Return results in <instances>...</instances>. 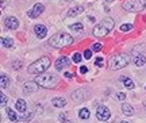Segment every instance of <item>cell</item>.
I'll return each mask as SVG.
<instances>
[{
  "label": "cell",
  "mask_w": 146,
  "mask_h": 123,
  "mask_svg": "<svg viewBox=\"0 0 146 123\" xmlns=\"http://www.w3.org/2000/svg\"><path fill=\"white\" fill-rule=\"evenodd\" d=\"M50 57L47 56H43L41 58H38V61L33 62L30 66L27 68V72L31 73V74H36V76H39L42 74L43 72H46L49 66H50Z\"/></svg>",
  "instance_id": "6da1fadb"
},
{
  "label": "cell",
  "mask_w": 146,
  "mask_h": 123,
  "mask_svg": "<svg viewBox=\"0 0 146 123\" xmlns=\"http://www.w3.org/2000/svg\"><path fill=\"white\" fill-rule=\"evenodd\" d=\"M72 43H73V37H70L69 34H66V33L54 34V35L50 37V39H49V45L52 47H56V49L70 46Z\"/></svg>",
  "instance_id": "7a4b0ae2"
},
{
  "label": "cell",
  "mask_w": 146,
  "mask_h": 123,
  "mask_svg": "<svg viewBox=\"0 0 146 123\" xmlns=\"http://www.w3.org/2000/svg\"><path fill=\"white\" fill-rule=\"evenodd\" d=\"M114 19H111V18H104L102 22H99L98 25L95 26L94 29V37H106L110 31L114 29Z\"/></svg>",
  "instance_id": "3957f363"
},
{
  "label": "cell",
  "mask_w": 146,
  "mask_h": 123,
  "mask_svg": "<svg viewBox=\"0 0 146 123\" xmlns=\"http://www.w3.org/2000/svg\"><path fill=\"white\" fill-rule=\"evenodd\" d=\"M127 64H129V57L126 54H120L119 53V54H114L110 58L108 62H107V66L111 70H118V69L127 66Z\"/></svg>",
  "instance_id": "277c9868"
},
{
  "label": "cell",
  "mask_w": 146,
  "mask_h": 123,
  "mask_svg": "<svg viewBox=\"0 0 146 123\" xmlns=\"http://www.w3.org/2000/svg\"><path fill=\"white\" fill-rule=\"evenodd\" d=\"M35 81L43 88H54L58 84V78L52 73H42L39 76H36Z\"/></svg>",
  "instance_id": "5b68a950"
},
{
  "label": "cell",
  "mask_w": 146,
  "mask_h": 123,
  "mask_svg": "<svg viewBox=\"0 0 146 123\" xmlns=\"http://www.w3.org/2000/svg\"><path fill=\"white\" fill-rule=\"evenodd\" d=\"M122 7L129 12H141L146 8V0H126Z\"/></svg>",
  "instance_id": "8992f818"
},
{
  "label": "cell",
  "mask_w": 146,
  "mask_h": 123,
  "mask_svg": "<svg viewBox=\"0 0 146 123\" xmlns=\"http://www.w3.org/2000/svg\"><path fill=\"white\" fill-rule=\"evenodd\" d=\"M110 116H111V112H110V110L106 106H99L98 107V111H96V118L102 120V122H106V120H108Z\"/></svg>",
  "instance_id": "52a82bcc"
},
{
  "label": "cell",
  "mask_w": 146,
  "mask_h": 123,
  "mask_svg": "<svg viewBox=\"0 0 146 123\" xmlns=\"http://www.w3.org/2000/svg\"><path fill=\"white\" fill-rule=\"evenodd\" d=\"M45 11V7H43V4H35L34 7H33V10H30V11H27V15L30 16L31 19H34V18H38V16L41 15L42 12Z\"/></svg>",
  "instance_id": "ba28073f"
},
{
  "label": "cell",
  "mask_w": 146,
  "mask_h": 123,
  "mask_svg": "<svg viewBox=\"0 0 146 123\" xmlns=\"http://www.w3.org/2000/svg\"><path fill=\"white\" fill-rule=\"evenodd\" d=\"M4 26L7 27V29H10V30H16V29H18V26H19V21H18L16 18H14V16L5 18Z\"/></svg>",
  "instance_id": "9c48e42d"
},
{
  "label": "cell",
  "mask_w": 146,
  "mask_h": 123,
  "mask_svg": "<svg viewBox=\"0 0 146 123\" xmlns=\"http://www.w3.org/2000/svg\"><path fill=\"white\" fill-rule=\"evenodd\" d=\"M69 64H70V60H69L68 57H65V56L60 57V58H57V61H56V69L61 70L65 66H69Z\"/></svg>",
  "instance_id": "30bf717a"
},
{
  "label": "cell",
  "mask_w": 146,
  "mask_h": 123,
  "mask_svg": "<svg viewBox=\"0 0 146 123\" xmlns=\"http://www.w3.org/2000/svg\"><path fill=\"white\" fill-rule=\"evenodd\" d=\"M38 82L36 81H27L23 84V89H25V93H31V92H35V91H38Z\"/></svg>",
  "instance_id": "8fae6325"
},
{
  "label": "cell",
  "mask_w": 146,
  "mask_h": 123,
  "mask_svg": "<svg viewBox=\"0 0 146 123\" xmlns=\"http://www.w3.org/2000/svg\"><path fill=\"white\" fill-rule=\"evenodd\" d=\"M34 33H35V35L38 37L39 39H42V38H45V37H46L47 29L43 25H36L35 27H34Z\"/></svg>",
  "instance_id": "7c38bea8"
},
{
  "label": "cell",
  "mask_w": 146,
  "mask_h": 123,
  "mask_svg": "<svg viewBox=\"0 0 146 123\" xmlns=\"http://www.w3.org/2000/svg\"><path fill=\"white\" fill-rule=\"evenodd\" d=\"M87 96H88V93L85 92L84 89H78L72 95V99L74 102H83L84 99H87Z\"/></svg>",
  "instance_id": "4fadbf2b"
},
{
  "label": "cell",
  "mask_w": 146,
  "mask_h": 123,
  "mask_svg": "<svg viewBox=\"0 0 146 123\" xmlns=\"http://www.w3.org/2000/svg\"><path fill=\"white\" fill-rule=\"evenodd\" d=\"M83 12H84L83 5H74V7H72V8L68 11V15L69 16H78V15H81Z\"/></svg>",
  "instance_id": "5bb4252c"
},
{
  "label": "cell",
  "mask_w": 146,
  "mask_h": 123,
  "mask_svg": "<svg viewBox=\"0 0 146 123\" xmlns=\"http://www.w3.org/2000/svg\"><path fill=\"white\" fill-rule=\"evenodd\" d=\"M134 64L137 66H142L143 64L146 62V56L145 54H138V53H134Z\"/></svg>",
  "instance_id": "9a60e30c"
},
{
  "label": "cell",
  "mask_w": 146,
  "mask_h": 123,
  "mask_svg": "<svg viewBox=\"0 0 146 123\" xmlns=\"http://www.w3.org/2000/svg\"><path fill=\"white\" fill-rule=\"evenodd\" d=\"M15 107H16V110L19 111V112H26V108H27V106H26V102L23 100V99H19L18 102H16V104H15Z\"/></svg>",
  "instance_id": "2e32d148"
},
{
  "label": "cell",
  "mask_w": 146,
  "mask_h": 123,
  "mask_svg": "<svg viewBox=\"0 0 146 123\" xmlns=\"http://www.w3.org/2000/svg\"><path fill=\"white\" fill-rule=\"evenodd\" d=\"M52 103L54 107H65L66 106V100L64 98H54L52 100Z\"/></svg>",
  "instance_id": "e0dca14e"
},
{
  "label": "cell",
  "mask_w": 146,
  "mask_h": 123,
  "mask_svg": "<svg viewBox=\"0 0 146 123\" xmlns=\"http://www.w3.org/2000/svg\"><path fill=\"white\" fill-rule=\"evenodd\" d=\"M5 111H7V115H8V118L11 119V122H18V120H21V118L16 115V112L15 111H12L11 108H7Z\"/></svg>",
  "instance_id": "ac0fdd59"
},
{
  "label": "cell",
  "mask_w": 146,
  "mask_h": 123,
  "mask_svg": "<svg viewBox=\"0 0 146 123\" xmlns=\"http://www.w3.org/2000/svg\"><path fill=\"white\" fill-rule=\"evenodd\" d=\"M12 45H14V41H12L11 38H8V37H3V38H1V46L3 47L10 49V47H12Z\"/></svg>",
  "instance_id": "d6986e66"
},
{
  "label": "cell",
  "mask_w": 146,
  "mask_h": 123,
  "mask_svg": "<svg viewBox=\"0 0 146 123\" xmlns=\"http://www.w3.org/2000/svg\"><path fill=\"white\" fill-rule=\"evenodd\" d=\"M120 80H122V84H123L126 88H129V89H133V88H134V82H133L131 78H129V77H122Z\"/></svg>",
  "instance_id": "ffe728a7"
},
{
  "label": "cell",
  "mask_w": 146,
  "mask_h": 123,
  "mask_svg": "<svg viewBox=\"0 0 146 123\" xmlns=\"http://www.w3.org/2000/svg\"><path fill=\"white\" fill-rule=\"evenodd\" d=\"M122 111H123V114H126V115H133V112H134L133 107H131L130 104H127V103H123V104H122Z\"/></svg>",
  "instance_id": "44dd1931"
},
{
  "label": "cell",
  "mask_w": 146,
  "mask_h": 123,
  "mask_svg": "<svg viewBox=\"0 0 146 123\" xmlns=\"http://www.w3.org/2000/svg\"><path fill=\"white\" fill-rule=\"evenodd\" d=\"M89 115H91V114H89L88 108H81V110H80V112H78V116H80L81 119H88Z\"/></svg>",
  "instance_id": "7402d4cb"
},
{
  "label": "cell",
  "mask_w": 146,
  "mask_h": 123,
  "mask_svg": "<svg viewBox=\"0 0 146 123\" xmlns=\"http://www.w3.org/2000/svg\"><path fill=\"white\" fill-rule=\"evenodd\" d=\"M60 122H62V123H72V120L68 118V112H61V114H60Z\"/></svg>",
  "instance_id": "603a6c76"
},
{
  "label": "cell",
  "mask_w": 146,
  "mask_h": 123,
  "mask_svg": "<svg viewBox=\"0 0 146 123\" xmlns=\"http://www.w3.org/2000/svg\"><path fill=\"white\" fill-rule=\"evenodd\" d=\"M1 88H7L8 87V84H10V78L8 76H5V74H1Z\"/></svg>",
  "instance_id": "cb8c5ba5"
},
{
  "label": "cell",
  "mask_w": 146,
  "mask_h": 123,
  "mask_svg": "<svg viewBox=\"0 0 146 123\" xmlns=\"http://www.w3.org/2000/svg\"><path fill=\"white\" fill-rule=\"evenodd\" d=\"M33 118V112H23V115L21 116V120L22 122H29V120H31Z\"/></svg>",
  "instance_id": "d4e9b609"
},
{
  "label": "cell",
  "mask_w": 146,
  "mask_h": 123,
  "mask_svg": "<svg viewBox=\"0 0 146 123\" xmlns=\"http://www.w3.org/2000/svg\"><path fill=\"white\" fill-rule=\"evenodd\" d=\"M69 29L73 31H80V30H83V25H81V23H74V25L69 26Z\"/></svg>",
  "instance_id": "484cf974"
},
{
  "label": "cell",
  "mask_w": 146,
  "mask_h": 123,
  "mask_svg": "<svg viewBox=\"0 0 146 123\" xmlns=\"http://www.w3.org/2000/svg\"><path fill=\"white\" fill-rule=\"evenodd\" d=\"M133 27H134V26L130 25V23H127V25H122V26H120V31H123V33H126V31L133 30Z\"/></svg>",
  "instance_id": "4316f807"
},
{
  "label": "cell",
  "mask_w": 146,
  "mask_h": 123,
  "mask_svg": "<svg viewBox=\"0 0 146 123\" xmlns=\"http://www.w3.org/2000/svg\"><path fill=\"white\" fill-rule=\"evenodd\" d=\"M81 60H83L81 54H80V53H74V56H73V62L78 64V62H81Z\"/></svg>",
  "instance_id": "83f0119b"
},
{
  "label": "cell",
  "mask_w": 146,
  "mask_h": 123,
  "mask_svg": "<svg viewBox=\"0 0 146 123\" xmlns=\"http://www.w3.org/2000/svg\"><path fill=\"white\" fill-rule=\"evenodd\" d=\"M83 57H84V58H85V60H89V58L92 57V50H91V49H87V50L84 51Z\"/></svg>",
  "instance_id": "f1b7e54d"
},
{
  "label": "cell",
  "mask_w": 146,
  "mask_h": 123,
  "mask_svg": "<svg viewBox=\"0 0 146 123\" xmlns=\"http://www.w3.org/2000/svg\"><path fill=\"white\" fill-rule=\"evenodd\" d=\"M102 43H94V45H92V49H91V50L92 51H100L102 50Z\"/></svg>",
  "instance_id": "f546056e"
},
{
  "label": "cell",
  "mask_w": 146,
  "mask_h": 123,
  "mask_svg": "<svg viewBox=\"0 0 146 123\" xmlns=\"http://www.w3.org/2000/svg\"><path fill=\"white\" fill-rule=\"evenodd\" d=\"M12 68H14V69H21L22 68V61H14L12 62Z\"/></svg>",
  "instance_id": "4dcf8cb0"
},
{
  "label": "cell",
  "mask_w": 146,
  "mask_h": 123,
  "mask_svg": "<svg viewBox=\"0 0 146 123\" xmlns=\"http://www.w3.org/2000/svg\"><path fill=\"white\" fill-rule=\"evenodd\" d=\"M78 72L81 73V74H85V73L88 72V68H87V66H84V65H83V66H80V68H78Z\"/></svg>",
  "instance_id": "1f68e13d"
},
{
  "label": "cell",
  "mask_w": 146,
  "mask_h": 123,
  "mask_svg": "<svg viewBox=\"0 0 146 123\" xmlns=\"http://www.w3.org/2000/svg\"><path fill=\"white\" fill-rule=\"evenodd\" d=\"M95 64H96V66H103V58H102V57H98Z\"/></svg>",
  "instance_id": "d6a6232c"
},
{
  "label": "cell",
  "mask_w": 146,
  "mask_h": 123,
  "mask_svg": "<svg viewBox=\"0 0 146 123\" xmlns=\"http://www.w3.org/2000/svg\"><path fill=\"white\" fill-rule=\"evenodd\" d=\"M7 102H8V100H7V98L4 96V93H1V107H4L5 104H7Z\"/></svg>",
  "instance_id": "836d02e7"
},
{
  "label": "cell",
  "mask_w": 146,
  "mask_h": 123,
  "mask_svg": "<svg viewBox=\"0 0 146 123\" xmlns=\"http://www.w3.org/2000/svg\"><path fill=\"white\" fill-rule=\"evenodd\" d=\"M116 98L119 99V100H125L126 95H125V93H122V92H120V93H118V95H116Z\"/></svg>",
  "instance_id": "e575fe53"
},
{
  "label": "cell",
  "mask_w": 146,
  "mask_h": 123,
  "mask_svg": "<svg viewBox=\"0 0 146 123\" xmlns=\"http://www.w3.org/2000/svg\"><path fill=\"white\" fill-rule=\"evenodd\" d=\"M64 76L66 77V78H73V77H74V74H73L72 72H66L65 74H64Z\"/></svg>",
  "instance_id": "d590c367"
},
{
  "label": "cell",
  "mask_w": 146,
  "mask_h": 123,
  "mask_svg": "<svg viewBox=\"0 0 146 123\" xmlns=\"http://www.w3.org/2000/svg\"><path fill=\"white\" fill-rule=\"evenodd\" d=\"M143 107H145V110H146V100L143 102Z\"/></svg>",
  "instance_id": "8d00e7d4"
},
{
  "label": "cell",
  "mask_w": 146,
  "mask_h": 123,
  "mask_svg": "<svg viewBox=\"0 0 146 123\" xmlns=\"http://www.w3.org/2000/svg\"><path fill=\"white\" fill-rule=\"evenodd\" d=\"M106 1H107V3H111V1H114V0H106Z\"/></svg>",
  "instance_id": "74e56055"
},
{
  "label": "cell",
  "mask_w": 146,
  "mask_h": 123,
  "mask_svg": "<svg viewBox=\"0 0 146 123\" xmlns=\"http://www.w3.org/2000/svg\"><path fill=\"white\" fill-rule=\"evenodd\" d=\"M120 123H129V122H120Z\"/></svg>",
  "instance_id": "f35d334b"
},
{
  "label": "cell",
  "mask_w": 146,
  "mask_h": 123,
  "mask_svg": "<svg viewBox=\"0 0 146 123\" xmlns=\"http://www.w3.org/2000/svg\"><path fill=\"white\" fill-rule=\"evenodd\" d=\"M145 89H146V88H145Z\"/></svg>",
  "instance_id": "ab89813d"
}]
</instances>
